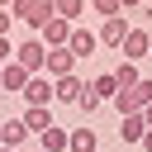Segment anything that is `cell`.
<instances>
[{
    "mask_svg": "<svg viewBox=\"0 0 152 152\" xmlns=\"http://www.w3.org/2000/svg\"><path fill=\"white\" fill-rule=\"evenodd\" d=\"M10 14H14V19H24V24H28V33L38 38V28L52 19V0H14V5H10Z\"/></svg>",
    "mask_w": 152,
    "mask_h": 152,
    "instance_id": "6da1fadb",
    "label": "cell"
},
{
    "mask_svg": "<svg viewBox=\"0 0 152 152\" xmlns=\"http://www.w3.org/2000/svg\"><path fill=\"white\" fill-rule=\"evenodd\" d=\"M14 62L28 71V76H43V62H48V48H43V38H24V43H14Z\"/></svg>",
    "mask_w": 152,
    "mask_h": 152,
    "instance_id": "7a4b0ae2",
    "label": "cell"
},
{
    "mask_svg": "<svg viewBox=\"0 0 152 152\" xmlns=\"http://www.w3.org/2000/svg\"><path fill=\"white\" fill-rule=\"evenodd\" d=\"M128 14H114V19H100V28H95V38H100V48H124V38H128Z\"/></svg>",
    "mask_w": 152,
    "mask_h": 152,
    "instance_id": "3957f363",
    "label": "cell"
},
{
    "mask_svg": "<svg viewBox=\"0 0 152 152\" xmlns=\"http://www.w3.org/2000/svg\"><path fill=\"white\" fill-rule=\"evenodd\" d=\"M52 100H57L52 81H48V76H28V86H24V109H52Z\"/></svg>",
    "mask_w": 152,
    "mask_h": 152,
    "instance_id": "277c9868",
    "label": "cell"
},
{
    "mask_svg": "<svg viewBox=\"0 0 152 152\" xmlns=\"http://www.w3.org/2000/svg\"><path fill=\"white\" fill-rule=\"evenodd\" d=\"M119 52H124V62H133V66H138L142 57H152V33H147V28H128V38H124V48H119Z\"/></svg>",
    "mask_w": 152,
    "mask_h": 152,
    "instance_id": "5b68a950",
    "label": "cell"
},
{
    "mask_svg": "<svg viewBox=\"0 0 152 152\" xmlns=\"http://www.w3.org/2000/svg\"><path fill=\"white\" fill-rule=\"evenodd\" d=\"M76 71V57L66 52V48H48V62H43V76L48 81H62V76H71Z\"/></svg>",
    "mask_w": 152,
    "mask_h": 152,
    "instance_id": "8992f818",
    "label": "cell"
},
{
    "mask_svg": "<svg viewBox=\"0 0 152 152\" xmlns=\"http://www.w3.org/2000/svg\"><path fill=\"white\" fill-rule=\"evenodd\" d=\"M71 28H76V24H66V19L52 14V19L38 28V38H43V48H66V43H71Z\"/></svg>",
    "mask_w": 152,
    "mask_h": 152,
    "instance_id": "52a82bcc",
    "label": "cell"
},
{
    "mask_svg": "<svg viewBox=\"0 0 152 152\" xmlns=\"http://www.w3.org/2000/svg\"><path fill=\"white\" fill-rule=\"evenodd\" d=\"M95 48H100V38H95V28H86V24H76V28H71V43H66V52H71V57L81 62V57H90Z\"/></svg>",
    "mask_w": 152,
    "mask_h": 152,
    "instance_id": "ba28073f",
    "label": "cell"
},
{
    "mask_svg": "<svg viewBox=\"0 0 152 152\" xmlns=\"http://www.w3.org/2000/svg\"><path fill=\"white\" fill-rule=\"evenodd\" d=\"M28 138H33V133L24 128L19 114H14V119H0V147H14V152H19V142H28Z\"/></svg>",
    "mask_w": 152,
    "mask_h": 152,
    "instance_id": "9c48e42d",
    "label": "cell"
},
{
    "mask_svg": "<svg viewBox=\"0 0 152 152\" xmlns=\"http://www.w3.org/2000/svg\"><path fill=\"white\" fill-rule=\"evenodd\" d=\"M86 86H90V81H81L76 71H71V76H62V81H52V90H57V100H62V104H76V100L86 95Z\"/></svg>",
    "mask_w": 152,
    "mask_h": 152,
    "instance_id": "30bf717a",
    "label": "cell"
},
{
    "mask_svg": "<svg viewBox=\"0 0 152 152\" xmlns=\"http://www.w3.org/2000/svg\"><path fill=\"white\" fill-rule=\"evenodd\" d=\"M24 86H28V71H24L19 62H10V66H0V95H5V90H10V95H14V90L24 95Z\"/></svg>",
    "mask_w": 152,
    "mask_h": 152,
    "instance_id": "8fae6325",
    "label": "cell"
},
{
    "mask_svg": "<svg viewBox=\"0 0 152 152\" xmlns=\"http://www.w3.org/2000/svg\"><path fill=\"white\" fill-rule=\"evenodd\" d=\"M19 119H24V128H28L33 138H43V133L52 128V109H24Z\"/></svg>",
    "mask_w": 152,
    "mask_h": 152,
    "instance_id": "7c38bea8",
    "label": "cell"
},
{
    "mask_svg": "<svg viewBox=\"0 0 152 152\" xmlns=\"http://www.w3.org/2000/svg\"><path fill=\"white\" fill-rule=\"evenodd\" d=\"M90 95H95L100 104H104V100L114 104V95H119V86H114V71H100V76L90 81Z\"/></svg>",
    "mask_w": 152,
    "mask_h": 152,
    "instance_id": "4fadbf2b",
    "label": "cell"
},
{
    "mask_svg": "<svg viewBox=\"0 0 152 152\" xmlns=\"http://www.w3.org/2000/svg\"><path fill=\"white\" fill-rule=\"evenodd\" d=\"M142 133H147L142 114H128V119H119V142H142Z\"/></svg>",
    "mask_w": 152,
    "mask_h": 152,
    "instance_id": "5bb4252c",
    "label": "cell"
},
{
    "mask_svg": "<svg viewBox=\"0 0 152 152\" xmlns=\"http://www.w3.org/2000/svg\"><path fill=\"white\" fill-rule=\"evenodd\" d=\"M66 152H100V138H95V128H71V142H66Z\"/></svg>",
    "mask_w": 152,
    "mask_h": 152,
    "instance_id": "9a60e30c",
    "label": "cell"
},
{
    "mask_svg": "<svg viewBox=\"0 0 152 152\" xmlns=\"http://www.w3.org/2000/svg\"><path fill=\"white\" fill-rule=\"evenodd\" d=\"M66 142H71V133H66V128H57V124L38 138V147H43V152H66Z\"/></svg>",
    "mask_w": 152,
    "mask_h": 152,
    "instance_id": "2e32d148",
    "label": "cell"
},
{
    "mask_svg": "<svg viewBox=\"0 0 152 152\" xmlns=\"http://www.w3.org/2000/svg\"><path fill=\"white\" fill-rule=\"evenodd\" d=\"M52 14H57V19H66V24H81L86 0H52Z\"/></svg>",
    "mask_w": 152,
    "mask_h": 152,
    "instance_id": "e0dca14e",
    "label": "cell"
},
{
    "mask_svg": "<svg viewBox=\"0 0 152 152\" xmlns=\"http://www.w3.org/2000/svg\"><path fill=\"white\" fill-rule=\"evenodd\" d=\"M138 81H142V71H138L133 62H119V66H114V86H119V90H133Z\"/></svg>",
    "mask_w": 152,
    "mask_h": 152,
    "instance_id": "ac0fdd59",
    "label": "cell"
},
{
    "mask_svg": "<svg viewBox=\"0 0 152 152\" xmlns=\"http://www.w3.org/2000/svg\"><path fill=\"white\" fill-rule=\"evenodd\" d=\"M86 5H90L100 19H114V14H124V10H119V0H86Z\"/></svg>",
    "mask_w": 152,
    "mask_h": 152,
    "instance_id": "d6986e66",
    "label": "cell"
},
{
    "mask_svg": "<svg viewBox=\"0 0 152 152\" xmlns=\"http://www.w3.org/2000/svg\"><path fill=\"white\" fill-rule=\"evenodd\" d=\"M76 109H81V114H95V109H100V100H95V95H90V86H86V95H81V100H76Z\"/></svg>",
    "mask_w": 152,
    "mask_h": 152,
    "instance_id": "ffe728a7",
    "label": "cell"
},
{
    "mask_svg": "<svg viewBox=\"0 0 152 152\" xmlns=\"http://www.w3.org/2000/svg\"><path fill=\"white\" fill-rule=\"evenodd\" d=\"M10 62H14V43H10V38H0V66H10Z\"/></svg>",
    "mask_w": 152,
    "mask_h": 152,
    "instance_id": "44dd1931",
    "label": "cell"
},
{
    "mask_svg": "<svg viewBox=\"0 0 152 152\" xmlns=\"http://www.w3.org/2000/svg\"><path fill=\"white\" fill-rule=\"evenodd\" d=\"M10 24H14V14H10V10H0V38H10Z\"/></svg>",
    "mask_w": 152,
    "mask_h": 152,
    "instance_id": "7402d4cb",
    "label": "cell"
},
{
    "mask_svg": "<svg viewBox=\"0 0 152 152\" xmlns=\"http://www.w3.org/2000/svg\"><path fill=\"white\" fill-rule=\"evenodd\" d=\"M147 0H119V10H142Z\"/></svg>",
    "mask_w": 152,
    "mask_h": 152,
    "instance_id": "603a6c76",
    "label": "cell"
},
{
    "mask_svg": "<svg viewBox=\"0 0 152 152\" xmlns=\"http://www.w3.org/2000/svg\"><path fill=\"white\" fill-rule=\"evenodd\" d=\"M138 147H142V152H152V128L142 133V142H138Z\"/></svg>",
    "mask_w": 152,
    "mask_h": 152,
    "instance_id": "cb8c5ba5",
    "label": "cell"
},
{
    "mask_svg": "<svg viewBox=\"0 0 152 152\" xmlns=\"http://www.w3.org/2000/svg\"><path fill=\"white\" fill-rule=\"evenodd\" d=\"M142 124H147V128H152V104H147V109H142Z\"/></svg>",
    "mask_w": 152,
    "mask_h": 152,
    "instance_id": "d4e9b609",
    "label": "cell"
},
{
    "mask_svg": "<svg viewBox=\"0 0 152 152\" xmlns=\"http://www.w3.org/2000/svg\"><path fill=\"white\" fill-rule=\"evenodd\" d=\"M10 5H14V0H0V10H10Z\"/></svg>",
    "mask_w": 152,
    "mask_h": 152,
    "instance_id": "484cf974",
    "label": "cell"
},
{
    "mask_svg": "<svg viewBox=\"0 0 152 152\" xmlns=\"http://www.w3.org/2000/svg\"><path fill=\"white\" fill-rule=\"evenodd\" d=\"M0 152H14V147H0Z\"/></svg>",
    "mask_w": 152,
    "mask_h": 152,
    "instance_id": "4316f807",
    "label": "cell"
},
{
    "mask_svg": "<svg viewBox=\"0 0 152 152\" xmlns=\"http://www.w3.org/2000/svg\"><path fill=\"white\" fill-rule=\"evenodd\" d=\"M33 152H43V147H33Z\"/></svg>",
    "mask_w": 152,
    "mask_h": 152,
    "instance_id": "83f0119b",
    "label": "cell"
}]
</instances>
